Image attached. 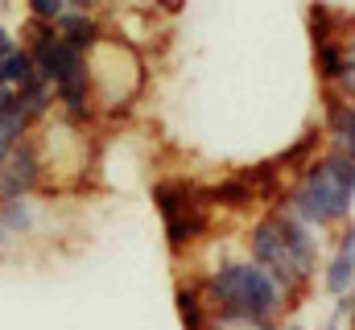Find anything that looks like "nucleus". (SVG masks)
Masks as SVG:
<instances>
[{
    "label": "nucleus",
    "mask_w": 355,
    "mask_h": 330,
    "mask_svg": "<svg viewBox=\"0 0 355 330\" xmlns=\"http://www.w3.org/2000/svg\"><path fill=\"white\" fill-rule=\"evenodd\" d=\"M12 103L25 112V120L37 128V124H46L50 116H54V87L50 79H42V75H33L29 82H21L17 91H12Z\"/></svg>",
    "instance_id": "11"
},
{
    "label": "nucleus",
    "mask_w": 355,
    "mask_h": 330,
    "mask_svg": "<svg viewBox=\"0 0 355 330\" xmlns=\"http://www.w3.org/2000/svg\"><path fill=\"white\" fill-rule=\"evenodd\" d=\"M355 202V157L327 153L302 169V177L285 190V211L310 227H331L352 215Z\"/></svg>",
    "instance_id": "2"
},
{
    "label": "nucleus",
    "mask_w": 355,
    "mask_h": 330,
    "mask_svg": "<svg viewBox=\"0 0 355 330\" xmlns=\"http://www.w3.org/2000/svg\"><path fill=\"white\" fill-rule=\"evenodd\" d=\"M0 4H8V0H0Z\"/></svg>",
    "instance_id": "21"
},
{
    "label": "nucleus",
    "mask_w": 355,
    "mask_h": 330,
    "mask_svg": "<svg viewBox=\"0 0 355 330\" xmlns=\"http://www.w3.org/2000/svg\"><path fill=\"white\" fill-rule=\"evenodd\" d=\"M327 137H331V153L355 157V103L339 99L335 91H327Z\"/></svg>",
    "instance_id": "9"
},
{
    "label": "nucleus",
    "mask_w": 355,
    "mask_h": 330,
    "mask_svg": "<svg viewBox=\"0 0 355 330\" xmlns=\"http://www.w3.org/2000/svg\"><path fill=\"white\" fill-rule=\"evenodd\" d=\"M281 330H306V327H302V322H285Z\"/></svg>",
    "instance_id": "20"
},
{
    "label": "nucleus",
    "mask_w": 355,
    "mask_h": 330,
    "mask_svg": "<svg viewBox=\"0 0 355 330\" xmlns=\"http://www.w3.org/2000/svg\"><path fill=\"white\" fill-rule=\"evenodd\" d=\"M8 50H17V33H12V29H8V25L0 21V58H4Z\"/></svg>",
    "instance_id": "17"
},
{
    "label": "nucleus",
    "mask_w": 355,
    "mask_h": 330,
    "mask_svg": "<svg viewBox=\"0 0 355 330\" xmlns=\"http://www.w3.org/2000/svg\"><path fill=\"white\" fill-rule=\"evenodd\" d=\"M46 190V169L37 157V145H33V132L8 149V157L0 165V198H33Z\"/></svg>",
    "instance_id": "6"
},
{
    "label": "nucleus",
    "mask_w": 355,
    "mask_h": 330,
    "mask_svg": "<svg viewBox=\"0 0 355 330\" xmlns=\"http://www.w3.org/2000/svg\"><path fill=\"white\" fill-rule=\"evenodd\" d=\"M162 8H170V12H178V8H182V0H162Z\"/></svg>",
    "instance_id": "19"
},
{
    "label": "nucleus",
    "mask_w": 355,
    "mask_h": 330,
    "mask_svg": "<svg viewBox=\"0 0 355 330\" xmlns=\"http://www.w3.org/2000/svg\"><path fill=\"white\" fill-rule=\"evenodd\" d=\"M194 285L202 289V302L211 310V327H219V322H277V314L285 310L281 285L248 256L219 260Z\"/></svg>",
    "instance_id": "1"
},
{
    "label": "nucleus",
    "mask_w": 355,
    "mask_h": 330,
    "mask_svg": "<svg viewBox=\"0 0 355 330\" xmlns=\"http://www.w3.org/2000/svg\"><path fill=\"white\" fill-rule=\"evenodd\" d=\"M174 306H178V318H182L186 330H211V310H207L202 289L194 281H186V285L174 289Z\"/></svg>",
    "instance_id": "12"
},
{
    "label": "nucleus",
    "mask_w": 355,
    "mask_h": 330,
    "mask_svg": "<svg viewBox=\"0 0 355 330\" xmlns=\"http://www.w3.org/2000/svg\"><path fill=\"white\" fill-rule=\"evenodd\" d=\"M29 132H33V124H29V120H25V112H21V107L12 103V107H8V112L0 116V141H4L8 149H12V145H21V141H25Z\"/></svg>",
    "instance_id": "15"
},
{
    "label": "nucleus",
    "mask_w": 355,
    "mask_h": 330,
    "mask_svg": "<svg viewBox=\"0 0 355 330\" xmlns=\"http://www.w3.org/2000/svg\"><path fill=\"white\" fill-rule=\"evenodd\" d=\"M248 260H257L268 277L281 285L285 306H297V297H302V293L310 289V281H314V272H306V268L293 260V252L285 248L277 223H272V211L261 215V219L248 227Z\"/></svg>",
    "instance_id": "5"
},
{
    "label": "nucleus",
    "mask_w": 355,
    "mask_h": 330,
    "mask_svg": "<svg viewBox=\"0 0 355 330\" xmlns=\"http://www.w3.org/2000/svg\"><path fill=\"white\" fill-rule=\"evenodd\" d=\"M87 79H91V95L103 116H116L124 107H132L145 91V58L141 50L120 37V33H103L95 46L87 50Z\"/></svg>",
    "instance_id": "3"
},
{
    "label": "nucleus",
    "mask_w": 355,
    "mask_h": 330,
    "mask_svg": "<svg viewBox=\"0 0 355 330\" xmlns=\"http://www.w3.org/2000/svg\"><path fill=\"white\" fill-rule=\"evenodd\" d=\"M37 75V67H33V54L17 42V50H8L4 58H0V87H21V82H29Z\"/></svg>",
    "instance_id": "13"
},
{
    "label": "nucleus",
    "mask_w": 355,
    "mask_h": 330,
    "mask_svg": "<svg viewBox=\"0 0 355 330\" xmlns=\"http://www.w3.org/2000/svg\"><path fill=\"white\" fill-rule=\"evenodd\" d=\"M314 50H318V75H322V82L335 87L339 75H343V67H347V42L327 37V42H318Z\"/></svg>",
    "instance_id": "14"
},
{
    "label": "nucleus",
    "mask_w": 355,
    "mask_h": 330,
    "mask_svg": "<svg viewBox=\"0 0 355 330\" xmlns=\"http://www.w3.org/2000/svg\"><path fill=\"white\" fill-rule=\"evenodd\" d=\"M33 145H37V157H42V169H46V190L42 194L79 186V177L91 165L87 128H79L62 116H50L46 124L33 128Z\"/></svg>",
    "instance_id": "4"
},
{
    "label": "nucleus",
    "mask_w": 355,
    "mask_h": 330,
    "mask_svg": "<svg viewBox=\"0 0 355 330\" xmlns=\"http://www.w3.org/2000/svg\"><path fill=\"white\" fill-rule=\"evenodd\" d=\"M12 107V87H0V116Z\"/></svg>",
    "instance_id": "18"
},
{
    "label": "nucleus",
    "mask_w": 355,
    "mask_h": 330,
    "mask_svg": "<svg viewBox=\"0 0 355 330\" xmlns=\"http://www.w3.org/2000/svg\"><path fill=\"white\" fill-rule=\"evenodd\" d=\"M272 223H277V232H281L285 248L293 252V260H297L306 272H314V268H318V236H314V227L302 223L297 215H289L285 207L272 211Z\"/></svg>",
    "instance_id": "7"
},
{
    "label": "nucleus",
    "mask_w": 355,
    "mask_h": 330,
    "mask_svg": "<svg viewBox=\"0 0 355 330\" xmlns=\"http://www.w3.org/2000/svg\"><path fill=\"white\" fill-rule=\"evenodd\" d=\"M67 12V0H25V17H33V21H58Z\"/></svg>",
    "instance_id": "16"
},
{
    "label": "nucleus",
    "mask_w": 355,
    "mask_h": 330,
    "mask_svg": "<svg viewBox=\"0 0 355 330\" xmlns=\"http://www.w3.org/2000/svg\"><path fill=\"white\" fill-rule=\"evenodd\" d=\"M54 33L62 37V42H71V46H79V50H91L103 33H107V25H103V17L99 12H83V8H67L58 21H54Z\"/></svg>",
    "instance_id": "10"
},
{
    "label": "nucleus",
    "mask_w": 355,
    "mask_h": 330,
    "mask_svg": "<svg viewBox=\"0 0 355 330\" xmlns=\"http://www.w3.org/2000/svg\"><path fill=\"white\" fill-rule=\"evenodd\" d=\"M322 285H327L331 297L352 293V285H355V223L343 227L339 248H335V256H331V264H327V272H322Z\"/></svg>",
    "instance_id": "8"
}]
</instances>
